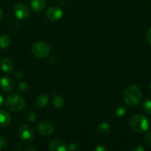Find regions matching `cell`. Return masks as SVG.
Masks as SVG:
<instances>
[{
    "instance_id": "6da1fadb",
    "label": "cell",
    "mask_w": 151,
    "mask_h": 151,
    "mask_svg": "<svg viewBox=\"0 0 151 151\" xmlns=\"http://www.w3.org/2000/svg\"><path fill=\"white\" fill-rule=\"evenodd\" d=\"M142 94L140 88L136 86L127 87L123 92V99L127 106L135 107L139 104Z\"/></svg>"
},
{
    "instance_id": "7a4b0ae2",
    "label": "cell",
    "mask_w": 151,
    "mask_h": 151,
    "mask_svg": "<svg viewBox=\"0 0 151 151\" xmlns=\"http://www.w3.org/2000/svg\"><path fill=\"white\" fill-rule=\"evenodd\" d=\"M130 128L137 133L145 132L149 129L150 122L147 116L143 114L133 115L129 121Z\"/></svg>"
},
{
    "instance_id": "3957f363",
    "label": "cell",
    "mask_w": 151,
    "mask_h": 151,
    "mask_svg": "<svg viewBox=\"0 0 151 151\" xmlns=\"http://www.w3.org/2000/svg\"><path fill=\"white\" fill-rule=\"evenodd\" d=\"M5 106L11 111L18 112L25 108V102L19 94H10L6 98Z\"/></svg>"
},
{
    "instance_id": "277c9868",
    "label": "cell",
    "mask_w": 151,
    "mask_h": 151,
    "mask_svg": "<svg viewBox=\"0 0 151 151\" xmlns=\"http://www.w3.org/2000/svg\"><path fill=\"white\" fill-rule=\"evenodd\" d=\"M31 52L34 56L40 58H46L50 52V47L47 44L44 42H36L31 47Z\"/></svg>"
},
{
    "instance_id": "5b68a950",
    "label": "cell",
    "mask_w": 151,
    "mask_h": 151,
    "mask_svg": "<svg viewBox=\"0 0 151 151\" xmlns=\"http://www.w3.org/2000/svg\"><path fill=\"white\" fill-rule=\"evenodd\" d=\"M19 136L21 139L25 142H30L34 139V130L28 124H23L21 125L19 130Z\"/></svg>"
},
{
    "instance_id": "8992f818",
    "label": "cell",
    "mask_w": 151,
    "mask_h": 151,
    "mask_svg": "<svg viewBox=\"0 0 151 151\" xmlns=\"http://www.w3.org/2000/svg\"><path fill=\"white\" fill-rule=\"evenodd\" d=\"M37 130L41 135L44 137H49L52 135L54 131L53 126L47 121H41L37 125Z\"/></svg>"
},
{
    "instance_id": "52a82bcc",
    "label": "cell",
    "mask_w": 151,
    "mask_h": 151,
    "mask_svg": "<svg viewBox=\"0 0 151 151\" xmlns=\"http://www.w3.org/2000/svg\"><path fill=\"white\" fill-rule=\"evenodd\" d=\"M47 18L51 22H56V21L59 20L63 16V10L59 7L53 6V7H50L47 10L46 13Z\"/></svg>"
},
{
    "instance_id": "ba28073f",
    "label": "cell",
    "mask_w": 151,
    "mask_h": 151,
    "mask_svg": "<svg viewBox=\"0 0 151 151\" xmlns=\"http://www.w3.org/2000/svg\"><path fill=\"white\" fill-rule=\"evenodd\" d=\"M14 13L19 19H26L30 14L28 7L24 3H18L15 5Z\"/></svg>"
},
{
    "instance_id": "9c48e42d",
    "label": "cell",
    "mask_w": 151,
    "mask_h": 151,
    "mask_svg": "<svg viewBox=\"0 0 151 151\" xmlns=\"http://www.w3.org/2000/svg\"><path fill=\"white\" fill-rule=\"evenodd\" d=\"M49 150L51 151H67L68 147L66 143L59 139L53 140L49 144Z\"/></svg>"
},
{
    "instance_id": "30bf717a",
    "label": "cell",
    "mask_w": 151,
    "mask_h": 151,
    "mask_svg": "<svg viewBox=\"0 0 151 151\" xmlns=\"http://www.w3.org/2000/svg\"><path fill=\"white\" fill-rule=\"evenodd\" d=\"M14 83L9 77H3L0 80V88L4 91H10L13 88Z\"/></svg>"
},
{
    "instance_id": "8fae6325",
    "label": "cell",
    "mask_w": 151,
    "mask_h": 151,
    "mask_svg": "<svg viewBox=\"0 0 151 151\" xmlns=\"http://www.w3.org/2000/svg\"><path fill=\"white\" fill-rule=\"evenodd\" d=\"M11 122V116L7 111L4 110H0V127L5 128L8 126Z\"/></svg>"
},
{
    "instance_id": "7c38bea8",
    "label": "cell",
    "mask_w": 151,
    "mask_h": 151,
    "mask_svg": "<svg viewBox=\"0 0 151 151\" xmlns=\"http://www.w3.org/2000/svg\"><path fill=\"white\" fill-rule=\"evenodd\" d=\"M1 70L5 73H10L13 70V61L8 58H4L0 63Z\"/></svg>"
},
{
    "instance_id": "4fadbf2b",
    "label": "cell",
    "mask_w": 151,
    "mask_h": 151,
    "mask_svg": "<svg viewBox=\"0 0 151 151\" xmlns=\"http://www.w3.org/2000/svg\"><path fill=\"white\" fill-rule=\"evenodd\" d=\"M48 102L49 100L47 96H46L45 94H41L37 96V97L36 98L35 104L38 109H43V108L47 106V105L48 104Z\"/></svg>"
},
{
    "instance_id": "5bb4252c",
    "label": "cell",
    "mask_w": 151,
    "mask_h": 151,
    "mask_svg": "<svg viewBox=\"0 0 151 151\" xmlns=\"http://www.w3.org/2000/svg\"><path fill=\"white\" fill-rule=\"evenodd\" d=\"M30 5L33 10L35 11H41L45 7L46 1L45 0H31Z\"/></svg>"
},
{
    "instance_id": "9a60e30c",
    "label": "cell",
    "mask_w": 151,
    "mask_h": 151,
    "mask_svg": "<svg viewBox=\"0 0 151 151\" xmlns=\"http://www.w3.org/2000/svg\"><path fill=\"white\" fill-rule=\"evenodd\" d=\"M97 132L99 135L106 136L110 132V126L107 122H102L98 126Z\"/></svg>"
},
{
    "instance_id": "2e32d148",
    "label": "cell",
    "mask_w": 151,
    "mask_h": 151,
    "mask_svg": "<svg viewBox=\"0 0 151 151\" xmlns=\"http://www.w3.org/2000/svg\"><path fill=\"white\" fill-rule=\"evenodd\" d=\"M10 44V38L8 35H1L0 36V47L3 49L7 48Z\"/></svg>"
},
{
    "instance_id": "e0dca14e",
    "label": "cell",
    "mask_w": 151,
    "mask_h": 151,
    "mask_svg": "<svg viewBox=\"0 0 151 151\" xmlns=\"http://www.w3.org/2000/svg\"><path fill=\"white\" fill-rule=\"evenodd\" d=\"M53 103L55 108H56V109H62L64 106V100L63 98H62V96L60 95L55 96V97H53Z\"/></svg>"
},
{
    "instance_id": "ac0fdd59",
    "label": "cell",
    "mask_w": 151,
    "mask_h": 151,
    "mask_svg": "<svg viewBox=\"0 0 151 151\" xmlns=\"http://www.w3.org/2000/svg\"><path fill=\"white\" fill-rule=\"evenodd\" d=\"M142 109L147 114H151V100H146L143 102Z\"/></svg>"
},
{
    "instance_id": "d6986e66",
    "label": "cell",
    "mask_w": 151,
    "mask_h": 151,
    "mask_svg": "<svg viewBox=\"0 0 151 151\" xmlns=\"http://www.w3.org/2000/svg\"><path fill=\"white\" fill-rule=\"evenodd\" d=\"M25 116L27 120L30 121V122H33V121L36 119V115L31 110L26 111L25 113Z\"/></svg>"
},
{
    "instance_id": "ffe728a7",
    "label": "cell",
    "mask_w": 151,
    "mask_h": 151,
    "mask_svg": "<svg viewBox=\"0 0 151 151\" xmlns=\"http://www.w3.org/2000/svg\"><path fill=\"white\" fill-rule=\"evenodd\" d=\"M126 113H127V109L124 106H118L115 109V115L118 117H122L126 114Z\"/></svg>"
},
{
    "instance_id": "44dd1931",
    "label": "cell",
    "mask_w": 151,
    "mask_h": 151,
    "mask_svg": "<svg viewBox=\"0 0 151 151\" xmlns=\"http://www.w3.org/2000/svg\"><path fill=\"white\" fill-rule=\"evenodd\" d=\"M144 141L148 147H151V132H147L144 134Z\"/></svg>"
},
{
    "instance_id": "7402d4cb",
    "label": "cell",
    "mask_w": 151,
    "mask_h": 151,
    "mask_svg": "<svg viewBox=\"0 0 151 151\" xmlns=\"http://www.w3.org/2000/svg\"><path fill=\"white\" fill-rule=\"evenodd\" d=\"M7 142L5 137L0 135V150H2V149L5 148L7 147Z\"/></svg>"
},
{
    "instance_id": "603a6c76",
    "label": "cell",
    "mask_w": 151,
    "mask_h": 151,
    "mask_svg": "<svg viewBox=\"0 0 151 151\" xmlns=\"http://www.w3.org/2000/svg\"><path fill=\"white\" fill-rule=\"evenodd\" d=\"M28 89V85L25 83H21L19 85V91L21 92H25L26 90Z\"/></svg>"
},
{
    "instance_id": "cb8c5ba5",
    "label": "cell",
    "mask_w": 151,
    "mask_h": 151,
    "mask_svg": "<svg viewBox=\"0 0 151 151\" xmlns=\"http://www.w3.org/2000/svg\"><path fill=\"white\" fill-rule=\"evenodd\" d=\"M70 150H78V145H77L76 142H73L71 143L70 145H69V147H68Z\"/></svg>"
},
{
    "instance_id": "d4e9b609",
    "label": "cell",
    "mask_w": 151,
    "mask_h": 151,
    "mask_svg": "<svg viewBox=\"0 0 151 151\" xmlns=\"http://www.w3.org/2000/svg\"><path fill=\"white\" fill-rule=\"evenodd\" d=\"M147 40L150 45L151 46V27L148 29L147 33Z\"/></svg>"
},
{
    "instance_id": "484cf974",
    "label": "cell",
    "mask_w": 151,
    "mask_h": 151,
    "mask_svg": "<svg viewBox=\"0 0 151 151\" xmlns=\"http://www.w3.org/2000/svg\"><path fill=\"white\" fill-rule=\"evenodd\" d=\"M95 150L96 151H107L108 149L103 145H99L97 147H96Z\"/></svg>"
},
{
    "instance_id": "4316f807",
    "label": "cell",
    "mask_w": 151,
    "mask_h": 151,
    "mask_svg": "<svg viewBox=\"0 0 151 151\" xmlns=\"http://www.w3.org/2000/svg\"><path fill=\"white\" fill-rule=\"evenodd\" d=\"M144 150V148L143 147H142V146H139V147H135L134 149H133V150H135V151H143Z\"/></svg>"
},
{
    "instance_id": "83f0119b",
    "label": "cell",
    "mask_w": 151,
    "mask_h": 151,
    "mask_svg": "<svg viewBox=\"0 0 151 151\" xmlns=\"http://www.w3.org/2000/svg\"><path fill=\"white\" fill-rule=\"evenodd\" d=\"M25 150H28V151H33V150H36V149L35 147H32V146H28L25 148Z\"/></svg>"
},
{
    "instance_id": "f1b7e54d",
    "label": "cell",
    "mask_w": 151,
    "mask_h": 151,
    "mask_svg": "<svg viewBox=\"0 0 151 151\" xmlns=\"http://www.w3.org/2000/svg\"><path fill=\"white\" fill-rule=\"evenodd\" d=\"M3 103H4V98H3V97L1 94H0V108L2 106Z\"/></svg>"
},
{
    "instance_id": "f546056e",
    "label": "cell",
    "mask_w": 151,
    "mask_h": 151,
    "mask_svg": "<svg viewBox=\"0 0 151 151\" xmlns=\"http://www.w3.org/2000/svg\"><path fill=\"white\" fill-rule=\"evenodd\" d=\"M2 16H3V11H2V10H1V9L0 8V20H1V19Z\"/></svg>"
},
{
    "instance_id": "4dcf8cb0",
    "label": "cell",
    "mask_w": 151,
    "mask_h": 151,
    "mask_svg": "<svg viewBox=\"0 0 151 151\" xmlns=\"http://www.w3.org/2000/svg\"><path fill=\"white\" fill-rule=\"evenodd\" d=\"M150 88L151 89V81H150Z\"/></svg>"
}]
</instances>
